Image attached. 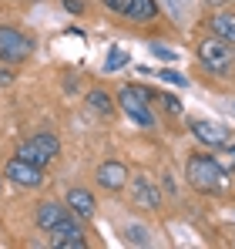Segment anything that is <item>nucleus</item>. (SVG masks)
<instances>
[{"label":"nucleus","mask_w":235,"mask_h":249,"mask_svg":"<svg viewBox=\"0 0 235 249\" xmlns=\"http://www.w3.org/2000/svg\"><path fill=\"white\" fill-rule=\"evenodd\" d=\"M185 178L198 192H222L225 189V172L212 155H192L185 165Z\"/></svg>","instance_id":"obj_1"},{"label":"nucleus","mask_w":235,"mask_h":249,"mask_svg":"<svg viewBox=\"0 0 235 249\" xmlns=\"http://www.w3.org/2000/svg\"><path fill=\"white\" fill-rule=\"evenodd\" d=\"M118 108L138 122L141 128H155V111H151V91L141 88V84H124L118 91Z\"/></svg>","instance_id":"obj_2"},{"label":"nucleus","mask_w":235,"mask_h":249,"mask_svg":"<svg viewBox=\"0 0 235 249\" xmlns=\"http://www.w3.org/2000/svg\"><path fill=\"white\" fill-rule=\"evenodd\" d=\"M198 61L212 71V74H218V78H225L229 71H232L235 64V54H232V44L222 41V37H205V41L198 44Z\"/></svg>","instance_id":"obj_3"},{"label":"nucleus","mask_w":235,"mask_h":249,"mask_svg":"<svg viewBox=\"0 0 235 249\" xmlns=\"http://www.w3.org/2000/svg\"><path fill=\"white\" fill-rule=\"evenodd\" d=\"M61 152V142L50 135V131H40V135H34V138H27L20 148H17V159H24V162H34V165H47L54 155Z\"/></svg>","instance_id":"obj_4"},{"label":"nucleus","mask_w":235,"mask_h":249,"mask_svg":"<svg viewBox=\"0 0 235 249\" xmlns=\"http://www.w3.org/2000/svg\"><path fill=\"white\" fill-rule=\"evenodd\" d=\"M31 51H34V44L27 34H20L17 27H0V61L17 64V61H27Z\"/></svg>","instance_id":"obj_5"},{"label":"nucleus","mask_w":235,"mask_h":249,"mask_svg":"<svg viewBox=\"0 0 235 249\" xmlns=\"http://www.w3.org/2000/svg\"><path fill=\"white\" fill-rule=\"evenodd\" d=\"M84 243H87L84 239V229L71 219V212L50 229V246L54 249H84Z\"/></svg>","instance_id":"obj_6"},{"label":"nucleus","mask_w":235,"mask_h":249,"mask_svg":"<svg viewBox=\"0 0 235 249\" xmlns=\"http://www.w3.org/2000/svg\"><path fill=\"white\" fill-rule=\"evenodd\" d=\"M7 182H14V185H20V189H37V185H44V172H40V165H34V162H24V159H10L7 162Z\"/></svg>","instance_id":"obj_7"},{"label":"nucleus","mask_w":235,"mask_h":249,"mask_svg":"<svg viewBox=\"0 0 235 249\" xmlns=\"http://www.w3.org/2000/svg\"><path fill=\"white\" fill-rule=\"evenodd\" d=\"M131 202L138 209H145V212H155V209L161 206V192H158V185L151 178L138 175V178L131 182Z\"/></svg>","instance_id":"obj_8"},{"label":"nucleus","mask_w":235,"mask_h":249,"mask_svg":"<svg viewBox=\"0 0 235 249\" xmlns=\"http://www.w3.org/2000/svg\"><path fill=\"white\" fill-rule=\"evenodd\" d=\"M124 182H131L124 162H115V159H111V162H101V165H98V185H101V189L118 192V189H124Z\"/></svg>","instance_id":"obj_9"},{"label":"nucleus","mask_w":235,"mask_h":249,"mask_svg":"<svg viewBox=\"0 0 235 249\" xmlns=\"http://www.w3.org/2000/svg\"><path fill=\"white\" fill-rule=\"evenodd\" d=\"M192 135H195L201 145L208 148H218V145H229V128L215 122H192Z\"/></svg>","instance_id":"obj_10"},{"label":"nucleus","mask_w":235,"mask_h":249,"mask_svg":"<svg viewBox=\"0 0 235 249\" xmlns=\"http://www.w3.org/2000/svg\"><path fill=\"white\" fill-rule=\"evenodd\" d=\"M67 209L78 219H91L94 215V196L87 189H67Z\"/></svg>","instance_id":"obj_11"},{"label":"nucleus","mask_w":235,"mask_h":249,"mask_svg":"<svg viewBox=\"0 0 235 249\" xmlns=\"http://www.w3.org/2000/svg\"><path fill=\"white\" fill-rule=\"evenodd\" d=\"M212 34L222 37V41H229L235 47V14L232 10H218V14L212 17Z\"/></svg>","instance_id":"obj_12"},{"label":"nucleus","mask_w":235,"mask_h":249,"mask_svg":"<svg viewBox=\"0 0 235 249\" xmlns=\"http://www.w3.org/2000/svg\"><path fill=\"white\" fill-rule=\"evenodd\" d=\"M121 14H124L128 20H155L158 3H155V0H128Z\"/></svg>","instance_id":"obj_13"},{"label":"nucleus","mask_w":235,"mask_h":249,"mask_svg":"<svg viewBox=\"0 0 235 249\" xmlns=\"http://www.w3.org/2000/svg\"><path fill=\"white\" fill-rule=\"evenodd\" d=\"M64 215H67V209H64V206H57V202H40V206H37V226L50 232Z\"/></svg>","instance_id":"obj_14"},{"label":"nucleus","mask_w":235,"mask_h":249,"mask_svg":"<svg viewBox=\"0 0 235 249\" xmlns=\"http://www.w3.org/2000/svg\"><path fill=\"white\" fill-rule=\"evenodd\" d=\"M87 108H91V111H98L101 118H108V115L115 111V105H111V94H108V91H101V88L87 91Z\"/></svg>","instance_id":"obj_15"},{"label":"nucleus","mask_w":235,"mask_h":249,"mask_svg":"<svg viewBox=\"0 0 235 249\" xmlns=\"http://www.w3.org/2000/svg\"><path fill=\"white\" fill-rule=\"evenodd\" d=\"M124 239L134 243V246H148V243H151V236H148L145 226H124Z\"/></svg>","instance_id":"obj_16"},{"label":"nucleus","mask_w":235,"mask_h":249,"mask_svg":"<svg viewBox=\"0 0 235 249\" xmlns=\"http://www.w3.org/2000/svg\"><path fill=\"white\" fill-rule=\"evenodd\" d=\"M128 64V54L121 51V47H111V54H108V61H104V71H118V68H124Z\"/></svg>","instance_id":"obj_17"},{"label":"nucleus","mask_w":235,"mask_h":249,"mask_svg":"<svg viewBox=\"0 0 235 249\" xmlns=\"http://www.w3.org/2000/svg\"><path fill=\"white\" fill-rule=\"evenodd\" d=\"M158 101H161V105H165V108H168V111H171V115H182V101H178V98H175V94H161V98H158Z\"/></svg>","instance_id":"obj_18"},{"label":"nucleus","mask_w":235,"mask_h":249,"mask_svg":"<svg viewBox=\"0 0 235 249\" xmlns=\"http://www.w3.org/2000/svg\"><path fill=\"white\" fill-rule=\"evenodd\" d=\"M161 78H165V81H171V84H178V88H185V84H188L185 74H178V71H171V68H168V71H161Z\"/></svg>","instance_id":"obj_19"},{"label":"nucleus","mask_w":235,"mask_h":249,"mask_svg":"<svg viewBox=\"0 0 235 249\" xmlns=\"http://www.w3.org/2000/svg\"><path fill=\"white\" fill-rule=\"evenodd\" d=\"M101 3H104V7H108V10H115V14H121V10H124V3H128V0H101Z\"/></svg>","instance_id":"obj_20"},{"label":"nucleus","mask_w":235,"mask_h":249,"mask_svg":"<svg viewBox=\"0 0 235 249\" xmlns=\"http://www.w3.org/2000/svg\"><path fill=\"white\" fill-rule=\"evenodd\" d=\"M64 7H67V10H74V14L84 10V7H81V0H64Z\"/></svg>","instance_id":"obj_21"},{"label":"nucleus","mask_w":235,"mask_h":249,"mask_svg":"<svg viewBox=\"0 0 235 249\" xmlns=\"http://www.w3.org/2000/svg\"><path fill=\"white\" fill-rule=\"evenodd\" d=\"M155 54H158V57H165V61H171V57H175V54H171V51H165V47H155Z\"/></svg>","instance_id":"obj_22"},{"label":"nucleus","mask_w":235,"mask_h":249,"mask_svg":"<svg viewBox=\"0 0 235 249\" xmlns=\"http://www.w3.org/2000/svg\"><path fill=\"white\" fill-rule=\"evenodd\" d=\"M3 84H10V71H3V68H0V88H3Z\"/></svg>","instance_id":"obj_23"},{"label":"nucleus","mask_w":235,"mask_h":249,"mask_svg":"<svg viewBox=\"0 0 235 249\" xmlns=\"http://www.w3.org/2000/svg\"><path fill=\"white\" fill-rule=\"evenodd\" d=\"M208 7H225V3H232V0H205Z\"/></svg>","instance_id":"obj_24"},{"label":"nucleus","mask_w":235,"mask_h":249,"mask_svg":"<svg viewBox=\"0 0 235 249\" xmlns=\"http://www.w3.org/2000/svg\"><path fill=\"white\" fill-rule=\"evenodd\" d=\"M232 155H235V145H232Z\"/></svg>","instance_id":"obj_25"}]
</instances>
